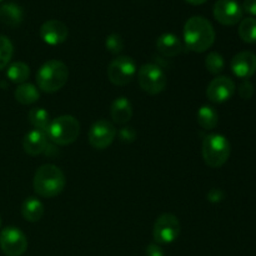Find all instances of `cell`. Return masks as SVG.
Here are the masks:
<instances>
[{"mask_svg": "<svg viewBox=\"0 0 256 256\" xmlns=\"http://www.w3.org/2000/svg\"><path fill=\"white\" fill-rule=\"evenodd\" d=\"M184 42L192 52H206L215 42L214 26L204 16H192L184 25Z\"/></svg>", "mask_w": 256, "mask_h": 256, "instance_id": "obj_1", "label": "cell"}, {"mask_svg": "<svg viewBox=\"0 0 256 256\" xmlns=\"http://www.w3.org/2000/svg\"><path fill=\"white\" fill-rule=\"evenodd\" d=\"M66 180H65L64 172L60 168L52 164L42 165L39 169L35 172L34 182V192L42 198H55L62 194L64 190Z\"/></svg>", "mask_w": 256, "mask_h": 256, "instance_id": "obj_2", "label": "cell"}, {"mask_svg": "<svg viewBox=\"0 0 256 256\" xmlns=\"http://www.w3.org/2000/svg\"><path fill=\"white\" fill-rule=\"evenodd\" d=\"M69 69L60 60H49L40 66L36 72V84L42 92H56L66 84Z\"/></svg>", "mask_w": 256, "mask_h": 256, "instance_id": "obj_3", "label": "cell"}, {"mask_svg": "<svg viewBox=\"0 0 256 256\" xmlns=\"http://www.w3.org/2000/svg\"><path fill=\"white\" fill-rule=\"evenodd\" d=\"M230 142L224 135L210 134L205 136L202 146V159L210 168H222L230 156Z\"/></svg>", "mask_w": 256, "mask_h": 256, "instance_id": "obj_4", "label": "cell"}, {"mask_svg": "<svg viewBox=\"0 0 256 256\" xmlns=\"http://www.w3.org/2000/svg\"><path fill=\"white\" fill-rule=\"evenodd\" d=\"M80 134V124L72 115H62L52 120L46 135L56 145H69L78 139Z\"/></svg>", "mask_w": 256, "mask_h": 256, "instance_id": "obj_5", "label": "cell"}, {"mask_svg": "<svg viewBox=\"0 0 256 256\" xmlns=\"http://www.w3.org/2000/svg\"><path fill=\"white\" fill-rule=\"evenodd\" d=\"M138 82L140 88L150 95H156L164 92L168 79L162 68L155 64H144L138 70Z\"/></svg>", "mask_w": 256, "mask_h": 256, "instance_id": "obj_6", "label": "cell"}, {"mask_svg": "<svg viewBox=\"0 0 256 256\" xmlns=\"http://www.w3.org/2000/svg\"><path fill=\"white\" fill-rule=\"evenodd\" d=\"M106 72L108 79L112 84L116 85V86H124L132 82L138 69L136 64L132 58L120 55L110 62Z\"/></svg>", "mask_w": 256, "mask_h": 256, "instance_id": "obj_7", "label": "cell"}, {"mask_svg": "<svg viewBox=\"0 0 256 256\" xmlns=\"http://www.w3.org/2000/svg\"><path fill=\"white\" fill-rule=\"evenodd\" d=\"M180 235V222L174 214L165 212L155 220L152 236L158 244H172Z\"/></svg>", "mask_w": 256, "mask_h": 256, "instance_id": "obj_8", "label": "cell"}, {"mask_svg": "<svg viewBox=\"0 0 256 256\" xmlns=\"http://www.w3.org/2000/svg\"><path fill=\"white\" fill-rule=\"evenodd\" d=\"M0 249L6 256H22L28 249L26 236L18 228H5L0 232Z\"/></svg>", "mask_w": 256, "mask_h": 256, "instance_id": "obj_9", "label": "cell"}, {"mask_svg": "<svg viewBox=\"0 0 256 256\" xmlns=\"http://www.w3.org/2000/svg\"><path fill=\"white\" fill-rule=\"evenodd\" d=\"M116 136V129L110 122L100 119L92 125L88 134L89 144L96 150H104L112 145Z\"/></svg>", "mask_w": 256, "mask_h": 256, "instance_id": "obj_10", "label": "cell"}, {"mask_svg": "<svg viewBox=\"0 0 256 256\" xmlns=\"http://www.w3.org/2000/svg\"><path fill=\"white\" fill-rule=\"evenodd\" d=\"M214 18L220 24L232 26L242 22V8L236 0H218L214 4Z\"/></svg>", "mask_w": 256, "mask_h": 256, "instance_id": "obj_11", "label": "cell"}, {"mask_svg": "<svg viewBox=\"0 0 256 256\" xmlns=\"http://www.w3.org/2000/svg\"><path fill=\"white\" fill-rule=\"evenodd\" d=\"M235 82L232 79L228 76H216L210 82L206 88V96L210 102L222 104V102H228L234 95Z\"/></svg>", "mask_w": 256, "mask_h": 256, "instance_id": "obj_12", "label": "cell"}, {"mask_svg": "<svg viewBox=\"0 0 256 256\" xmlns=\"http://www.w3.org/2000/svg\"><path fill=\"white\" fill-rule=\"evenodd\" d=\"M68 35H69L68 26L60 20H48L40 26V36L48 45L62 44L68 39Z\"/></svg>", "mask_w": 256, "mask_h": 256, "instance_id": "obj_13", "label": "cell"}, {"mask_svg": "<svg viewBox=\"0 0 256 256\" xmlns=\"http://www.w3.org/2000/svg\"><path fill=\"white\" fill-rule=\"evenodd\" d=\"M230 66L235 76L248 80L256 72V55L252 52H238L232 58Z\"/></svg>", "mask_w": 256, "mask_h": 256, "instance_id": "obj_14", "label": "cell"}, {"mask_svg": "<svg viewBox=\"0 0 256 256\" xmlns=\"http://www.w3.org/2000/svg\"><path fill=\"white\" fill-rule=\"evenodd\" d=\"M48 146V135L40 130H30L22 139V148L26 154L32 156L42 154Z\"/></svg>", "mask_w": 256, "mask_h": 256, "instance_id": "obj_15", "label": "cell"}, {"mask_svg": "<svg viewBox=\"0 0 256 256\" xmlns=\"http://www.w3.org/2000/svg\"><path fill=\"white\" fill-rule=\"evenodd\" d=\"M110 115L112 122L124 125L132 118V105L130 100L125 96L116 98L110 106Z\"/></svg>", "mask_w": 256, "mask_h": 256, "instance_id": "obj_16", "label": "cell"}, {"mask_svg": "<svg viewBox=\"0 0 256 256\" xmlns=\"http://www.w3.org/2000/svg\"><path fill=\"white\" fill-rule=\"evenodd\" d=\"M156 49L166 58H174L182 50V44L179 38L172 32H164L156 40Z\"/></svg>", "mask_w": 256, "mask_h": 256, "instance_id": "obj_17", "label": "cell"}, {"mask_svg": "<svg viewBox=\"0 0 256 256\" xmlns=\"http://www.w3.org/2000/svg\"><path fill=\"white\" fill-rule=\"evenodd\" d=\"M24 12L15 2H5L0 6V22L8 26L16 28L22 24Z\"/></svg>", "mask_w": 256, "mask_h": 256, "instance_id": "obj_18", "label": "cell"}, {"mask_svg": "<svg viewBox=\"0 0 256 256\" xmlns=\"http://www.w3.org/2000/svg\"><path fill=\"white\" fill-rule=\"evenodd\" d=\"M44 204L36 198H28L22 205V215L26 222H36L44 215Z\"/></svg>", "mask_w": 256, "mask_h": 256, "instance_id": "obj_19", "label": "cell"}, {"mask_svg": "<svg viewBox=\"0 0 256 256\" xmlns=\"http://www.w3.org/2000/svg\"><path fill=\"white\" fill-rule=\"evenodd\" d=\"M14 96L16 99V102H20V104L30 105L34 104V102H36L39 100L40 92L34 84L24 82V84H20L15 89Z\"/></svg>", "mask_w": 256, "mask_h": 256, "instance_id": "obj_20", "label": "cell"}, {"mask_svg": "<svg viewBox=\"0 0 256 256\" xmlns=\"http://www.w3.org/2000/svg\"><path fill=\"white\" fill-rule=\"evenodd\" d=\"M196 122L202 129L212 130L219 122V114L210 105H202L196 112Z\"/></svg>", "mask_w": 256, "mask_h": 256, "instance_id": "obj_21", "label": "cell"}, {"mask_svg": "<svg viewBox=\"0 0 256 256\" xmlns=\"http://www.w3.org/2000/svg\"><path fill=\"white\" fill-rule=\"evenodd\" d=\"M8 79L15 84H24L30 76L29 65L22 62H15L8 66L6 70Z\"/></svg>", "mask_w": 256, "mask_h": 256, "instance_id": "obj_22", "label": "cell"}, {"mask_svg": "<svg viewBox=\"0 0 256 256\" xmlns=\"http://www.w3.org/2000/svg\"><path fill=\"white\" fill-rule=\"evenodd\" d=\"M28 120L34 126V129L40 130L45 134H46L50 122H50L49 112L42 109V108H32L29 114H28Z\"/></svg>", "mask_w": 256, "mask_h": 256, "instance_id": "obj_23", "label": "cell"}, {"mask_svg": "<svg viewBox=\"0 0 256 256\" xmlns=\"http://www.w3.org/2000/svg\"><path fill=\"white\" fill-rule=\"evenodd\" d=\"M238 32L242 42H248V44L256 42V18L249 16L242 19L240 22Z\"/></svg>", "mask_w": 256, "mask_h": 256, "instance_id": "obj_24", "label": "cell"}, {"mask_svg": "<svg viewBox=\"0 0 256 256\" xmlns=\"http://www.w3.org/2000/svg\"><path fill=\"white\" fill-rule=\"evenodd\" d=\"M205 68H206V70L210 74H220L225 68V62L222 55L216 52H209L208 56L205 58Z\"/></svg>", "mask_w": 256, "mask_h": 256, "instance_id": "obj_25", "label": "cell"}, {"mask_svg": "<svg viewBox=\"0 0 256 256\" xmlns=\"http://www.w3.org/2000/svg\"><path fill=\"white\" fill-rule=\"evenodd\" d=\"M14 54V46L10 39L4 35H0V70L8 66Z\"/></svg>", "mask_w": 256, "mask_h": 256, "instance_id": "obj_26", "label": "cell"}, {"mask_svg": "<svg viewBox=\"0 0 256 256\" xmlns=\"http://www.w3.org/2000/svg\"><path fill=\"white\" fill-rule=\"evenodd\" d=\"M105 48L112 54H119L124 49V42H122V36L116 32L108 35L106 40H105Z\"/></svg>", "mask_w": 256, "mask_h": 256, "instance_id": "obj_27", "label": "cell"}, {"mask_svg": "<svg viewBox=\"0 0 256 256\" xmlns=\"http://www.w3.org/2000/svg\"><path fill=\"white\" fill-rule=\"evenodd\" d=\"M238 92H239L242 99L244 100L252 99V96L254 95V85H252L249 80H244V82L239 85Z\"/></svg>", "mask_w": 256, "mask_h": 256, "instance_id": "obj_28", "label": "cell"}, {"mask_svg": "<svg viewBox=\"0 0 256 256\" xmlns=\"http://www.w3.org/2000/svg\"><path fill=\"white\" fill-rule=\"evenodd\" d=\"M119 136L122 142H132L135 140V138H136V132H134L132 128H122L119 132Z\"/></svg>", "mask_w": 256, "mask_h": 256, "instance_id": "obj_29", "label": "cell"}, {"mask_svg": "<svg viewBox=\"0 0 256 256\" xmlns=\"http://www.w3.org/2000/svg\"><path fill=\"white\" fill-rule=\"evenodd\" d=\"M225 194L220 189H212L208 192V200L210 202H220L224 200Z\"/></svg>", "mask_w": 256, "mask_h": 256, "instance_id": "obj_30", "label": "cell"}, {"mask_svg": "<svg viewBox=\"0 0 256 256\" xmlns=\"http://www.w3.org/2000/svg\"><path fill=\"white\" fill-rule=\"evenodd\" d=\"M242 12L252 15V18L256 16V0H244V2H242Z\"/></svg>", "mask_w": 256, "mask_h": 256, "instance_id": "obj_31", "label": "cell"}, {"mask_svg": "<svg viewBox=\"0 0 256 256\" xmlns=\"http://www.w3.org/2000/svg\"><path fill=\"white\" fill-rule=\"evenodd\" d=\"M146 256H164V250L159 244H150L146 246Z\"/></svg>", "mask_w": 256, "mask_h": 256, "instance_id": "obj_32", "label": "cell"}, {"mask_svg": "<svg viewBox=\"0 0 256 256\" xmlns=\"http://www.w3.org/2000/svg\"><path fill=\"white\" fill-rule=\"evenodd\" d=\"M186 2H189V4H192V5H202L204 4V2H206L208 0H185Z\"/></svg>", "mask_w": 256, "mask_h": 256, "instance_id": "obj_33", "label": "cell"}, {"mask_svg": "<svg viewBox=\"0 0 256 256\" xmlns=\"http://www.w3.org/2000/svg\"><path fill=\"white\" fill-rule=\"evenodd\" d=\"M0 228H2V218H0Z\"/></svg>", "mask_w": 256, "mask_h": 256, "instance_id": "obj_34", "label": "cell"}, {"mask_svg": "<svg viewBox=\"0 0 256 256\" xmlns=\"http://www.w3.org/2000/svg\"><path fill=\"white\" fill-rule=\"evenodd\" d=\"M0 2H2V0H0Z\"/></svg>", "mask_w": 256, "mask_h": 256, "instance_id": "obj_35", "label": "cell"}]
</instances>
